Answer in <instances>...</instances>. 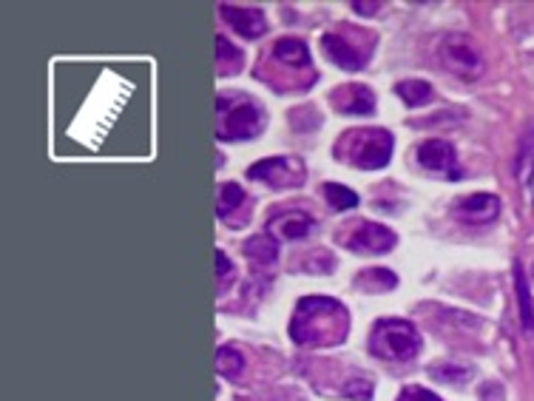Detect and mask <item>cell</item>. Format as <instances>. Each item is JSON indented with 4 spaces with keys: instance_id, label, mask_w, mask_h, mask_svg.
I'll use <instances>...</instances> for the list:
<instances>
[{
    "instance_id": "14",
    "label": "cell",
    "mask_w": 534,
    "mask_h": 401,
    "mask_svg": "<svg viewBox=\"0 0 534 401\" xmlns=\"http://www.w3.org/2000/svg\"><path fill=\"white\" fill-rule=\"evenodd\" d=\"M273 57L291 68H307L310 66V49L299 37H279L273 43Z\"/></svg>"
},
{
    "instance_id": "19",
    "label": "cell",
    "mask_w": 534,
    "mask_h": 401,
    "mask_svg": "<svg viewBox=\"0 0 534 401\" xmlns=\"http://www.w3.org/2000/svg\"><path fill=\"white\" fill-rule=\"evenodd\" d=\"M242 203H244V191L236 182H225L219 188V199H216V213L227 217V213H234Z\"/></svg>"
},
{
    "instance_id": "7",
    "label": "cell",
    "mask_w": 534,
    "mask_h": 401,
    "mask_svg": "<svg viewBox=\"0 0 534 401\" xmlns=\"http://www.w3.org/2000/svg\"><path fill=\"white\" fill-rule=\"evenodd\" d=\"M455 220L466 222V225H486L498 220L500 213V199L495 194H469L460 196L458 203L452 205Z\"/></svg>"
},
{
    "instance_id": "5",
    "label": "cell",
    "mask_w": 534,
    "mask_h": 401,
    "mask_svg": "<svg viewBox=\"0 0 534 401\" xmlns=\"http://www.w3.org/2000/svg\"><path fill=\"white\" fill-rule=\"evenodd\" d=\"M219 111H225L219 132H216L219 140H251L262 132V125H265L262 108H259L256 103H251V100H244V103H236V106H227V100L219 97Z\"/></svg>"
},
{
    "instance_id": "1",
    "label": "cell",
    "mask_w": 534,
    "mask_h": 401,
    "mask_svg": "<svg viewBox=\"0 0 534 401\" xmlns=\"http://www.w3.org/2000/svg\"><path fill=\"white\" fill-rule=\"evenodd\" d=\"M350 313L339 299L305 296L299 299L291 319V336L301 348H333L347 339Z\"/></svg>"
},
{
    "instance_id": "6",
    "label": "cell",
    "mask_w": 534,
    "mask_h": 401,
    "mask_svg": "<svg viewBox=\"0 0 534 401\" xmlns=\"http://www.w3.org/2000/svg\"><path fill=\"white\" fill-rule=\"evenodd\" d=\"M248 177L270 185V188H299L307 171L299 156H267V160H259L248 168Z\"/></svg>"
},
{
    "instance_id": "28",
    "label": "cell",
    "mask_w": 534,
    "mask_h": 401,
    "mask_svg": "<svg viewBox=\"0 0 534 401\" xmlns=\"http://www.w3.org/2000/svg\"><path fill=\"white\" fill-rule=\"evenodd\" d=\"M531 277H534V270H531Z\"/></svg>"
},
{
    "instance_id": "2",
    "label": "cell",
    "mask_w": 534,
    "mask_h": 401,
    "mask_svg": "<svg viewBox=\"0 0 534 401\" xmlns=\"http://www.w3.org/2000/svg\"><path fill=\"white\" fill-rule=\"evenodd\" d=\"M424 339L418 327L407 319H381L375 322L370 333V350L372 356L387 362H410L421 353Z\"/></svg>"
},
{
    "instance_id": "22",
    "label": "cell",
    "mask_w": 534,
    "mask_h": 401,
    "mask_svg": "<svg viewBox=\"0 0 534 401\" xmlns=\"http://www.w3.org/2000/svg\"><path fill=\"white\" fill-rule=\"evenodd\" d=\"M344 396L355 401H370L372 398V381L370 379H353L344 384Z\"/></svg>"
},
{
    "instance_id": "20",
    "label": "cell",
    "mask_w": 534,
    "mask_h": 401,
    "mask_svg": "<svg viewBox=\"0 0 534 401\" xmlns=\"http://www.w3.org/2000/svg\"><path fill=\"white\" fill-rule=\"evenodd\" d=\"M216 370L227 379H236L244 370V356L234 348H219V353H216Z\"/></svg>"
},
{
    "instance_id": "15",
    "label": "cell",
    "mask_w": 534,
    "mask_h": 401,
    "mask_svg": "<svg viewBox=\"0 0 534 401\" xmlns=\"http://www.w3.org/2000/svg\"><path fill=\"white\" fill-rule=\"evenodd\" d=\"M244 253H248L251 260L259 262V265H273L279 256V239L270 237V234H256L244 242Z\"/></svg>"
},
{
    "instance_id": "23",
    "label": "cell",
    "mask_w": 534,
    "mask_h": 401,
    "mask_svg": "<svg viewBox=\"0 0 534 401\" xmlns=\"http://www.w3.org/2000/svg\"><path fill=\"white\" fill-rule=\"evenodd\" d=\"M216 60H219V66H222V68H225V60H234L236 66L242 63L239 49L230 46V40H225V35L216 37Z\"/></svg>"
},
{
    "instance_id": "11",
    "label": "cell",
    "mask_w": 534,
    "mask_h": 401,
    "mask_svg": "<svg viewBox=\"0 0 534 401\" xmlns=\"http://www.w3.org/2000/svg\"><path fill=\"white\" fill-rule=\"evenodd\" d=\"M333 106L341 114H353V117H370L375 111V94L367 89V85H341V89L333 92Z\"/></svg>"
},
{
    "instance_id": "17",
    "label": "cell",
    "mask_w": 534,
    "mask_h": 401,
    "mask_svg": "<svg viewBox=\"0 0 534 401\" xmlns=\"http://www.w3.org/2000/svg\"><path fill=\"white\" fill-rule=\"evenodd\" d=\"M432 379H438L443 384H466L472 379V367L466 365H455V362H438L429 367Z\"/></svg>"
},
{
    "instance_id": "24",
    "label": "cell",
    "mask_w": 534,
    "mask_h": 401,
    "mask_svg": "<svg viewBox=\"0 0 534 401\" xmlns=\"http://www.w3.org/2000/svg\"><path fill=\"white\" fill-rule=\"evenodd\" d=\"M398 401H443L441 396H435L426 388H418V384H410V388H403Z\"/></svg>"
},
{
    "instance_id": "21",
    "label": "cell",
    "mask_w": 534,
    "mask_h": 401,
    "mask_svg": "<svg viewBox=\"0 0 534 401\" xmlns=\"http://www.w3.org/2000/svg\"><path fill=\"white\" fill-rule=\"evenodd\" d=\"M514 279H517V299H521V317H523V327L529 333H534V313H531V299H529V285L523 279V268H514Z\"/></svg>"
},
{
    "instance_id": "25",
    "label": "cell",
    "mask_w": 534,
    "mask_h": 401,
    "mask_svg": "<svg viewBox=\"0 0 534 401\" xmlns=\"http://www.w3.org/2000/svg\"><path fill=\"white\" fill-rule=\"evenodd\" d=\"M234 274V265H230V260L225 256V251H216V277L225 279Z\"/></svg>"
},
{
    "instance_id": "27",
    "label": "cell",
    "mask_w": 534,
    "mask_h": 401,
    "mask_svg": "<svg viewBox=\"0 0 534 401\" xmlns=\"http://www.w3.org/2000/svg\"><path fill=\"white\" fill-rule=\"evenodd\" d=\"M529 194H531V199H534V165H531V177H529Z\"/></svg>"
},
{
    "instance_id": "9",
    "label": "cell",
    "mask_w": 534,
    "mask_h": 401,
    "mask_svg": "<svg viewBox=\"0 0 534 401\" xmlns=\"http://www.w3.org/2000/svg\"><path fill=\"white\" fill-rule=\"evenodd\" d=\"M219 12H222V20L248 40H256L267 32L265 12L256 6H230L227 4V6H219Z\"/></svg>"
},
{
    "instance_id": "26",
    "label": "cell",
    "mask_w": 534,
    "mask_h": 401,
    "mask_svg": "<svg viewBox=\"0 0 534 401\" xmlns=\"http://www.w3.org/2000/svg\"><path fill=\"white\" fill-rule=\"evenodd\" d=\"M353 9H355L358 14H375V12L381 9V4H361V0H355Z\"/></svg>"
},
{
    "instance_id": "16",
    "label": "cell",
    "mask_w": 534,
    "mask_h": 401,
    "mask_svg": "<svg viewBox=\"0 0 534 401\" xmlns=\"http://www.w3.org/2000/svg\"><path fill=\"white\" fill-rule=\"evenodd\" d=\"M395 94L403 100V106L418 108V106H426L432 100V85L426 80H401V83H395Z\"/></svg>"
},
{
    "instance_id": "4",
    "label": "cell",
    "mask_w": 534,
    "mask_h": 401,
    "mask_svg": "<svg viewBox=\"0 0 534 401\" xmlns=\"http://www.w3.org/2000/svg\"><path fill=\"white\" fill-rule=\"evenodd\" d=\"M441 63L460 80H478L483 75V54L466 35H450L441 43Z\"/></svg>"
},
{
    "instance_id": "3",
    "label": "cell",
    "mask_w": 534,
    "mask_h": 401,
    "mask_svg": "<svg viewBox=\"0 0 534 401\" xmlns=\"http://www.w3.org/2000/svg\"><path fill=\"white\" fill-rule=\"evenodd\" d=\"M344 140L355 142V146L341 142V146H336V156H341V160H347V163L364 168V171H379L393 160V134L384 132V128L350 132Z\"/></svg>"
},
{
    "instance_id": "13",
    "label": "cell",
    "mask_w": 534,
    "mask_h": 401,
    "mask_svg": "<svg viewBox=\"0 0 534 401\" xmlns=\"http://www.w3.org/2000/svg\"><path fill=\"white\" fill-rule=\"evenodd\" d=\"M315 228V220L305 211H287L267 222V234L276 239H305Z\"/></svg>"
},
{
    "instance_id": "10",
    "label": "cell",
    "mask_w": 534,
    "mask_h": 401,
    "mask_svg": "<svg viewBox=\"0 0 534 401\" xmlns=\"http://www.w3.org/2000/svg\"><path fill=\"white\" fill-rule=\"evenodd\" d=\"M415 156H418V165L426 168V171H438V174H455L458 154H455V146H450L446 140L421 142L418 151H415Z\"/></svg>"
},
{
    "instance_id": "18",
    "label": "cell",
    "mask_w": 534,
    "mask_h": 401,
    "mask_svg": "<svg viewBox=\"0 0 534 401\" xmlns=\"http://www.w3.org/2000/svg\"><path fill=\"white\" fill-rule=\"evenodd\" d=\"M324 196H327L330 208H336V211H353L358 205V194L350 191L347 185H339V182H327Z\"/></svg>"
},
{
    "instance_id": "8",
    "label": "cell",
    "mask_w": 534,
    "mask_h": 401,
    "mask_svg": "<svg viewBox=\"0 0 534 401\" xmlns=\"http://www.w3.org/2000/svg\"><path fill=\"white\" fill-rule=\"evenodd\" d=\"M395 242L398 237L393 228H384L379 222H361L347 239V245L355 253H387L395 248Z\"/></svg>"
},
{
    "instance_id": "12",
    "label": "cell",
    "mask_w": 534,
    "mask_h": 401,
    "mask_svg": "<svg viewBox=\"0 0 534 401\" xmlns=\"http://www.w3.org/2000/svg\"><path fill=\"white\" fill-rule=\"evenodd\" d=\"M322 46H324L330 60H333L344 71H361V68H364V63H367V57L361 54L353 43H347V37L339 35V32H327L322 37Z\"/></svg>"
}]
</instances>
